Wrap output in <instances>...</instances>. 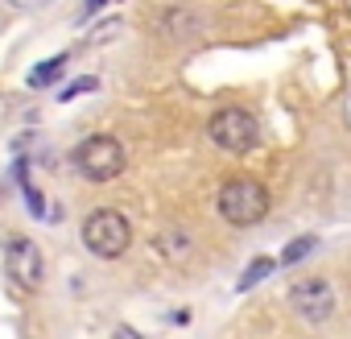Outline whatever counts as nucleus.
Returning <instances> with one entry per match:
<instances>
[{
    "label": "nucleus",
    "instance_id": "nucleus-2",
    "mask_svg": "<svg viewBox=\"0 0 351 339\" xmlns=\"http://www.w3.org/2000/svg\"><path fill=\"white\" fill-rule=\"evenodd\" d=\"M128 244H132V224H128L120 211L99 207V211H91V215L83 220V248H87L91 257L116 261V257L128 253Z\"/></svg>",
    "mask_w": 351,
    "mask_h": 339
},
{
    "label": "nucleus",
    "instance_id": "nucleus-15",
    "mask_svg": "<svg viewBox=\"0 0 351 339\" xmlns=\"http://www.w3.org/2000/svg\"><path fill=\"white\" fill-rule=\"evenodd\" d=\"M91 87H95V79H87V83H75V87H66V91H62V100H75L79 91H91Z\"/></svg>",
    "mask_w": 351,
    "mask_h": 339
},
{
    "label": "nucleus",
    "instance_id": "nucleus-8",
    "mask_svg": "<svg viewBox=\"0 0 351 339\" xmlns=\"http://www.w3.org/2000/svg\"><path fill=\"white\" fill-rule=\"evenodd\" d=\"M157 253H161L165 261H173V265H182V261H191V253H195V236H191L186 228H161V232H157Z\"/></svg>",
    "mask_w": 351,
    "mask_h": 339
},
{
    "label": "nucleus",
    "instance_id": "nucleus-10",
    "mask_svg": "<svg viewBox=\"0 0 351 339\" xmlns=\"http://www.w3.org/2000/svg\"><path fill=\"white\" fill-rule=\"evenodd\" d=\"M273 269H277V261H273V257H256V261L244 269V277L236 281V290H240V294H244V290H252V285H256V281H265Z\"/></svg>",
    "mask_w": 351,
    "mask_h": 339
},
{
    "label": "nucleus",
    "instance_id": "nucleus-1",
    "mask_svg": "<svg viewBox=\"0 0 351 339\" xmlns=\"http://www.w3.org/2000/svg\"><path fill=\"white\" fill-rule=\"evenodd\" d=\"M269 191L256 183V178H228L215 195V207H219V220L232 224V228H252L269 215Z\"/></svg>",
    "mask_w": 351,
    "mask_h": 339
},
{
    "label": "nucleus",
    "instance_id": "nucleus-11",
    "mask_svg": "<svg viewBox=\"0 0 351 339\" xmlns=\"http://www.w3.org/2000/svg\"><path fill=\"white\" fill-rule=\"evenodd\" d=\"M314 236H302V240H293V244H285V253H281V265H298L302 257H310L314 253Z\"/></svg>",
    "mask_w": 351,
    "mask_h": 339
},
{
    "label": "nucleus",
    "instance_id": "nucleus-14",
    "mask_svg": "<svg viewBox=\"0 0 351 339\" xmlns=\"http://www.w3.org/2000/svg\"><path fill=\"white\" fill-rule=\"evenodd\" d=\"M116 34H120V21H108V25H99V30H95V38H91V42H108V38H116Z\"/></svg>",
    "mask_w": 351,
    "mask_h": 339
},
{
    "label": "nucleus",
    "instance_id": "nucleus-9",
    "mask_svg": "<svg viewBox=\"0 0 351 339\" xmlns=\"http://www.w3.org/2000/svg\"><path fill=\"white\" fill-rule=\"evenodd\" d=\"M58 71H66V54H58V58H50V62H38V67L29 71V87H50V83L58 79Z\"/></svg>",
    "mask_w": 351,
    "mask_h": 339
},
{
    "label": "nucleus",
    "instance_id": "nucleus-3",
    "mask_svg": "<svg viewBox=\"0 0 351 339\" xmlns=\"http://www.w3.org/2000/svg\"><path fill=\"white\" fill-rule=\"evenodd\" d=\"M71 157H75V170L87 183H112V178L124 174V165H128L124 145L116 137H99V132L87 137V141H79Z\"/></svg>",
    "mask_w": 351,
    "mask_h": 339
},
{
    "label": "nucleus",
    "instance_id": "nucleus-6",
    "mask_svg": "<svg viewBox=\"0 0 351 339\" xmlns=\"http://www.w3.org/2000/svg\"><path fill=\"white\" fill-rule=\"evenodd\" d=\"M5 273L21 290H38L46 281V257L29 236H9L5 240Z\"/></svg>",
    "mask_w": 351,
    "mask_h": 339
},
{
    "label": "nucleus",
    "instance_id": "nucleus-13",
    "mask_svg": "<svg viewBox=\"0 0 351 339\" xmlns=\"http://www.w3.org/2000/svg\"><path fill=\"white\" fill-rule=\"evenodd\" d=\"M9 5H13V9H21V13H42L50 0H9Z\"/></svg>",
    "mask_w": 351,
    "mask_h": 339
},
{
    "label": "nucleus",
    "instance_id": "nucleus-12",
    "mask_svg": "<svg viewBox=\"0 0 351 339\" xmlns=\"http://www.w3.org/2000/svg\"><path fill=\"white\" fill-rule=\"evenodd\" d=\"M104 5H108V0H83V9H79V25H83V21H91Z\"/></svg>",
    "mask_w": 351,
    "mask_h": 339
},
{
    "label": "nucleus",
    "instance_id": "nucleus-5",
    "mask_svg": "<svg viewBox=\"0 0 351 339\" xmlns=\"http://www.w3.org/2000/svg\"><path fill=\"white\" fill-rule=\"evenodd\" d=\"M335 306H339V298H335V285L326 277H302L289 285V310L310 327L326 323L335 314Z\"/></svg>",
    "mask_w": 351,
    "mask_h": 339
},
{
    "label": "nucleus",
    "instance_id": "nucleus-4",
    "mask_svg": "<svg viewBox=\"0 0 351 339\" xmlns=\"http://www.w3.org/2000/svg\"><path fill=\"white\" fill-rule=\"evenodd\" d=\"M207 137L223 153H252L261 145V124L244 108H219L211 116V124H207Z\"/></svg>",
    "mask_w": 351,
    "mask_h": 339
},
{
    "label": "nucleus",
    "instance_id": "nucleus-7",
    "mask_svg": "<svg viewBox=\"0 0 351 339\" xmlns=\"http://www.w3.org/2000/svg\"><path fill=\"white\" fill-rule=\"evenodd\" d=\"M153 30H157V38H165V42H191V38L203 34V17L191 13V9H165V13L153 21Z\"/></svg>",
    "mask_w": 351,
    "mask_h": 339
}]
</instances>
